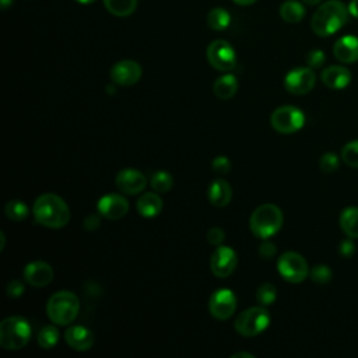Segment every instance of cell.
I'll return each instance as SVG.
<instances>
[{
	"mask_svg": "<svg viewBox=\"0 0 358 358\" xmlns=\"http://www.w3.org/2000/svg\"><path fill=\"white\" fill-rule=\"evenodd\" d=\"M32 214L35 221L46 228H63L70 221L67 203L55 193H43L34 201Z\"/></svg>",
	"mask_w": 358,
	"mask_h": 358,
	"instance_id": "1",
	"label": "cell"
},
{
	"mask_svg": "<svg viewBox=\"0 0 358 358\" xmlns=\"http://www.w3.org/2000/svg\"><path fill=\"white\" fill-rule=\"evenodd\" d=\"M348 7L340 0H327L320 4L312 15L310 28L322 38L338 32L348 20Z\"/></svg>",
	"mask_w": 358,
	"mask_h": 358,
	"instance_id": "2",
	"label": "cell"
},
{
	"mask_svg": "<svg viewBox=\"0 0 358 358\" xmlns=\"http://www.w3.org/2000/svg\"><path fill=\"white\" fill-rule=\"evenodd\" d=\"M284 222L282 211L278 206L264 203L253 210L249 218V227L255 236L260 239H268L275 235Z\"/></svg>",
	"mask_w": 358,
	"mask_h": 358,
	"instance_id": "3",
	"label": "cell"
},
{
	"mask_svg": "<svg viewBox=\"0 0 358 358\" xmlns=\"http://www.w3.org/2000/svg\"><path fill=\"white\" fill-rule=\"evenodd\" d=\"M80 301L78 296L67 289L55 292L46 303V313L52 323L59 326L71 324L78 316Z\"/></svg>",
	"mask_w": 358,
	"mask_h": 358,
	"instance_id": "4",
	"label": "cell"
},
{
	"mask_svg": "<svg viewBox=\"0 0 358 358\" xmlns=\"http://www.w3.org/2000/svg\"><path fill=\"white\" fill-rule=\"evenodd\" d=\"M32 329L22 316H8L0 323V345L6 350H21L31 340Z\"/></svg>",
	"mask_w": 358,
	"mask_h": 358,
	"instance_id": "5",
	"label": "cell"
},
{
	"mask_svg": "<svg viewBox=\"0 0 358 358\" xmlns=\"http://www.w3.org/2000/svg\"><path fill=\"white\" fill-rule=\"evenodd\" d=\"M271 317L266 306H252L242 310L234 323V329L243 337H255L270 326Z\"/></svg>",
	"mask_w": 358,
	"mask_h": 358,
	"instance_id": "6",
	"label": "cell"
},
{
	"mask_svg": "<svg viewBox=\"0 0 358 358\" xmlns=\"http://www.w3.org/2000/svg\"><path fill=\"white\" fill-rule=\"evenodd\" d=\"M270 123L275 131L281 134H292L303 127L305 115L294 105H282L273 110Z\"/></svg>",
	"mask_w": 358,
	"mask_h": 358,
	"instance_id": "7",
	"label": "cell"
},
{
	"mask_svg": "<svg viewBox=\"0 0 358 358\" xmlns=\"http://www.w3.org/2000/svg\"><path fill=\"white\" fill-rule=\"evenodd\" d=\"M309 270L305 257L296 252H284L277 260L278 274L292 284L302 282L309 275Z\"/></svg>",
	"mask_w": 358,
	"mask_h": 358,
	"instance_id": "8",
	"label": "cell"
},
{
	"mask_svg": "<svg viewBox=\"0 0 358 358\" xmlns=\"http://www.w3.org/2000/svg\"><path fill=\"white\" fill-rule=\"evenodd\" d=\"M210 66L218 71H231L236 64V52L232 45L224 39L213 41L206 52Z\"/></svg>",
	"mask_w": 358,
	"mask_h": 358,
	"instance_id": "9",
	"label": "cell"
},
{
	"mask_svg": "<svg viewBox=\"0 0 358 358\" xmlns=\"http://www.w3.org/2000/svg\"><path fill=\"white\" fill-rule=\"evenodd\" d=\"M236 309V295L229 288L215 289L208 299V312L217 320L229 319Z\"/></svg>",
	"mask_w": 358,
	"mask_h": 358,
	"instance_id": "10",
	"label": "cell"
},
{
	"mask_svg": "<svg viewBox=\"0 0 358 358\" xmlns=\"http://www.w3.org/2000/svg\"><path fill=\"white\" fill-rule=\"evenodd\" d=\"M316 74L310 67H295L284 77V87L289 94L305 95L313 90Z\"/></svg>",
	"mask_w": 358,
	"mask_h": 358,
	"instance_id": "11",
	"label": "cell"
},
{
	"mask_svg": "<svg viewBox=\"0 0 358 358\" xmlns=\"http://www.w3.org/2000/svg\"><path fill=\"white\" fill-rule=\"evenodd\" d=\"M238 264V255L236 252L225 245L215 246L214 252L210 257V270L218 278L229 277Z\"/></svg>",
	"mask_w": 358,
	"mask_h": 358,
	"instance_id": "12",
	"label": "cell"
},
{
	"mask_svg": "<svg viewBox=\"0 0 358 358\" xmlns=\"http://www.w3.org/2000/svg\"><path fill=\"white\" fill-rule=\"evenodd\" d=\"M96 211L106 220H120L129 211V201L123 194L108 193L103 194L96 203Z\"/></svg>",
	"mask_w": 358,
	"mask_h": 358,
	"instance_id": "13",
	"label": "cell"
},
{
	"mask_svg": "<svg viewBox=\"0 0 358 358\" xmlns=\"http://www.w3.org/2000/svg\"><path fill=\"white\" fill-rule=\"evenodd\" d=\"M115 186L123 194L134 196L141 193L147 186V179L138 169L124 168L120 169L115 178Z\"/></svg>",
	"mask_w": 358,
	"mask_h": 358,
	"instance_id": "14",
	"label": "cell"
},
{
	"mask_svg": "<svg viewBox=\"0 0 358 358\" xmlns=\"http://www.w3.org/2000/svg\"><path fill=\"white\" fill-rule=\"evenodd\" d=\"M143 70L141 66L130 59L120 60L115 63L110 69V78L115 84L122 85V87H130L138 83L141 78Z\"/></svg>",
	"mask_w": 358,
	"mask_h": 358,
	"instance_id": "15",
	"label": "cell"
},
{
	"mask_svg": "<svg viewBox=\"0 0 358 358\" xmlns=\"http://www.w3.org/2000/svg\"><path fill=\"white\" fill-rule=\"evenodd\" d=\"M22 275H24L25 282L29 284L31 287L42 288L52 282L55 273L49 263L36 260V262H31L25 266Z\"/></svg>",
	"mask_w": 358,
	"mask_h": 358,
	"instance_id": "16",
	"label": "cell"
},
{
	"mask_svg": "<svg viewBox=\"0 0 358 358\" xmlns=\"http://www.w3.org/2000/svg\"><path fill=\"white\" fill-rule=\"evenodd\" d=\"M64 340L74 351H88L94 345V333L85 326L73 324L64 331Z\"/></svg>",
	"mask_w": 358,
	"mask_h": 358,
	"instance_id": "17",
	"label": "cell"
},
{
	"mask_svg": "<svg viewBox=\"0 0 358 358\" xmlns=\"http://www.w3.org/2000/svg\"><path fill=\"white\" fill-rule=\"evenodd\" d=\"M333 55L341 63L358 62V36L344 35L338 38L333 46Z\"/></svg>",
	"mask_w": 358,
	"mask_h": 358,
	"instance_id": "18",
	"label": "cell"
},
{
	"mask_svg": "<svg viewBox=\"0 0 358 358\" xmlns=\"http://www.w3.org/2000/svg\"><path fill=\"white\" fill-rule=\"evenodd\" d=\"M322 83L330 90H343L351 81V73L343 66H329L320 73Z\"/></svg>",
	"mask_w": 358,
	"mask_h": 358,
	"instance_id": "19",
	"label": "cell"
},
{
	"mask_svg": "<svg viewBox=\"0 0 358 358\" xmlns=\"http://www.w3.org/2000/svg\"><path fill=\"white\" fill-rule=\"evenodd\" d=\"M208 201L214 206V207H225L229 204L231 199H232V187L231 185L225 180V179H214L210 186H208Z\"/></svg>",
	"mask_w": 358,
	"mask_h": 358,
	"instance_id": "20",
	"label": "cell"
},
{
	"mask_svg": "<svg viewBox=\"0 0 358 358\" xmlns=\"http://www.w3.org/2000/svg\"><path fill=\"white\" fill-rule=\"evenodd\" d=\"M136 207H137V213L141 217H144V218H154V217H157L162 211L164 203H162V199H161L159 193H157L154 190V192L143 193L138 197V200L136 203Z\"/></svg>",
	"mask_w": 358,
	"mask_h": 358,
	"instance_id": "21",
	"label": "cell"
},
{
	"mask_svg": "<svg viewBox=\"0 0 358 358\" xmlns=\"http://www.w3.org/2000/svg\"><path fill=\"white\" fill-rule=\"evenodd\" d=\"M238 91V80L234 74H222L213 84L214 95L221 101L231 99Z\"/></svg>",
	"mask_w": 358,
	"mask_h": 358,
	"instance_id": "22",
	"label": "cell"
},
{
	"mask_svg": "<svg viewBox=\"0 0 358 358\" xmlns=\"http://www.w3.org/2000/svg\"><path fill=\"white\" fill-rule=\"evenodd\" d=\"M340 228L348 238H358V207H347L341 211Z\"/></svg>",
	"mask_w": 358,
	"mask_h": 358,
	"instance_id": "23",
	"label": "cell"
},
{
	"mask_svg": "<svg viewBox=\"0 0 358 358\" xmlns=\"http://www.w3.org/2000/svg\"><path fill=\"white\" fill-rule=\"evenodd\" d=\"M305 7L296 0H287L280 7V17L288 24H296L305 17Z\"/></svg>",
	"mask_w": 358,
	"mask_h": 358,
	"instance_id": "24",
	"label": "cell"
},
{
	"mask_svg": "<svg viewBox=\"0 0 358 358\" xmlns=\"http://www.w3.org/2000/svg\"><path fill=\"white\" fill-rule=\"evenodd\" d=\"M105 8L116 17H129L137 7V0H103Z\"/></svg>",
	"mask_w": 358,
	"mask_h": 358,
	"instance_id": "25",
	"label": "cell"
},
{
	"mask_svg": "<svg viewBox=\"0 0 358 358\" xmlns=\"http://www.w3.org/2000/svg\"><path fill=\"white\" fill-rule=\"evenodd\" d=\"M207 24L214 31H224L231 24V15L225 8L215 7L207 14Z\"/></svg>",
	"mask_w": 358,
	"mask_h": 358,
	"instance_id": "26",
	"label": "cell"
},
{
	"mask_svg": "<svg viewBox=\"0 0 358 358\" xmlns=\"http://www.w3.org/2000/svg\"><path fill=\"white\" fill-rule=\"evenodd\" d=\"M36 340H38V344L41 348L43 350H52L59 343V330L57 327L53 324H48V326H43L38 336H36Z\"/></svg>",
	"mask_w": 358,
	"mask_h": 358,
	"instance_id": "27",
	"label": "cell"
},
{
	"mask_svg": "<svg viewBox=\"0 0 358 358\" xmlns=\"http://www.w3.org/2000/svg\"><path fill=\"white\" fill-rule=\"evenodd\" d=\"M4 213H6L8 220L20 222V221H24L28 217L29 208H28V206L22 200L14 199V200H8L6 203Z\"/></svg>",
	"mask_w": 358,
	"mask_h": 358,
	"instance_id": "28",
	"label": "cell"
},
{
	"mask_svg": "<svg viewBox=\"0 0 358 358\" xmlns=\"http://www.w3.org/2000/svg\"><path fill=\"white\" fill-rule=\"evenodd\" d=\"M150 183L152 190H155L157 193H166L173 186V178L166 171H157L155 173H152Z\"/></svg>",
	"mask_w": 358,
	"mask_h": 358,
	"instance_id": "29",
	"label": "cell"
},
{
	"mask_svg": "<svg viewBox=\"0 0 358 358\" xmlns=\"http://www.w3.org/2000/svg\"><path fill=\"white\" fill-rule=\"evenodd\" d=\"M277 299V288L271 282H263L256 289V301L262 306H270Z\"/></svg>",
	"mask_w": 358,
	"mask_h": 358,
	"instance_id": "30",
	"label": "cell"
},
{
	"mask_svg": "<svg viewBox=\"0 0 358 358\" xmlns=\"http://www.w3.org/2000/svg\"><path fill=\"white\" fill-rule=\"evenodd\" d=\"M341 159L350 168H358V140L348 141L341 150Z\"/></svg>",
	"mask_w": 358,
	"mask_h": 358,
	"instance_id": "31",
	"label": "cell"
},
{
	"mask_svg": "<svg viewBox=\"0 0 358 358\" xmlns=\"http://www.w3.org/2000/svg\"><path fill=\"white\" fill-rule=\"evenodd\" d=\"M331 270L324 264H317L309 270V277L316 284H327L331 280Z\"/></svg>",
	"mask_w": 358,
	"mask_h": 358,
	"instance_id": "32",
	"label": "cell"
},
{
	"mask_svg": "<svg viewBox=\"0 0 358 358\" xmlns=\"http://www.w3.org/2000/svg\"><path fill=\"white\" fill-rule=\"evenodd\" d=\"M340 158L334 152H326L320 157L319 165L323 172H334L338 168Z\"/></svg>",
	"mask_w": 358,
	"mask_h": 358,
	"instance_id": "33",
	"label": "cell"
},
{
	"mask_svg": "<svg viewBox=\"0 0 358 358\" xmlns=\"http://www.w3.org/2000/svg\"><path fill=\"white\" fill-rule=\"evenodd\" d=\"M326 62V55L320 49H312L306 55V64L310 69H320Z\"/></svg>",
	"mask_w": 358,
	"mask_h": 358,
	"instance_id": "34",
	"label": "cell"
},
{
	"mask_svg": "<svg viewBox=\"0 0 358 358\" xmlns=\"http://www.w3.org/2000/svg\"><path fill=\"white\" fill-rule=\"evenodd\" d=\"M211 169L218 175H227L231 171V161L225 155H217L211 161Z\"/></svg>",
	"mask_w": 358,
	"mask_h": 358,
	"instance_id": "35",
	"label": "cell"
},
{
	"mask_svg": "<svg viewBox=\"0 0 358 358\" xmlns=\"http://www.w3.org/2000/svg\"><path fill=\"white\" fill-rule=\"evenodd\" d=\"M224 239H225V232L220 227H213V228L208 229L207 241H208L210 245L220 246V245H222Z\"/></svg>",
	"mask_w": 358,
	"mask_h": 358,
	"instance_id": "36",
	"label": "cell"
},
{
	"mask_svg": "<svg viewBox=\"0 0 358 358\" xmlns=\"http://www.w3.org/2000/svg\"><path fill=\"white\" fill-rule=\"evenodd\" d=\"M6 291H7V296H10V298H20L24 294L25 287H24L21 280L14 278V280L8 281Z\"/></svg>",
	"mask_w": 358,
	"mask_h": 358,
	"instance_id": "37",
	"label": "cell"
},
{
	"mask_svg": "<svg viewBox=\"0 0 358 358\" xmlns=\"http://www.w3.org/2000/svg\"><path fill=\"white\" fill-rule=\"evenodd\" d=\"M259 255L263 257V259H271L275 256L277 253V248L273 242H270L268 239H263V242L260 243L259 246Z\"/></svg>",
	"mask_w": 358,
	"mask_h": 358,
	"instance_id": "38",
	"label": "cell"
},
{
	"mask_svg": "<svg viewBox=\"0 0 358 358\" xmlns=\"http://www.w3.org/2000/svg\"><path fill=\"white\" fill-rule=\"evenodd\" d=\"M340 253L344 256V257H350V256H352L354 255V252H355V248H354V243L351 242V241H348V239H345V241H343L341 243H340Z\"/></svg>",
	"mask_w": 358,
	"mask_h": 358,
	"instance_id": "39",
	"label": "cell"
},
{
	"mask_svg": "<svg viewBox=\"0 0 358 358\" xmlns=\"http://www.w3.org/2000/svg\"><path fill=\"white\" fill-rule=\"evenodd\" d=\"M99 215H101L99 213H98V214H91V215H88V217L84 220V227H85L87 229H95V228H98L99 224H101Z\"/></svg>",
	"mask_w": 358,
	"mask_h": 358,
	"instance_id": "40",
	"label": "cell"
},
{
	"mask_svg": "<svg viewBox=\"0 0 358 358\" xmlns=\"http://www.w3.org/2000/svg\"><path fill=\"white\" fill-rule=\"evenodd\" d=\"M347 7H348V13H350V15L358 20V0H351V1L348 3V6H347Z\"/></svg>",
	"mask_w": 358,
	"mask_h": 358,
	"instance_id": "41",
	"label": "cell"
},
{
	"mask_svg": "<svg viewBox=\"0 0 358 358\" xmlns=\"http://www.w3.org/2000/svg\"><path fill=\"white\" fill-rule=\"evenodd\" d=\"M232 1L236 3V4H239V6H250V4L256 3L257 0H232Z\"/></svg>",
	"mask_w": 358,
	"mask_h": 358,
	"instance_id": "42",
	"label": "cell"
},
{
	"mask_svg": "<svg viewBox=\"0 0 358 358\" xmlns=\"http://www.w3.org/2000/svg\"><path fill=\"white\" fill-rule=\"evenodd\" d=\"M232 358H239V357H248V358H253L255 355L253 354H249V352H235L231 355Z\"/></svg>",
	"mask_w": 358,
	"mask_h": 358,
	"instance_id": "43",
	"label": "cell"
},
{
	"mask_svg": "<svg viewBox=\"0 0 358 358\" xmlns=\"http://www.w3.org/2000/svg\"><path fill=\"white\" fill-rule=\"evenodd\" d=\"M13 4V0H1V8L6 10Z\"/></svg>",
	"mask_w": 358,
	"mask_h": 358,
	"instance_id": "44",
	"label": "cell"
},
{
	"mask_svg": "<svg viewBox=\"0 0 358 358\" xmlns=\"http://www.w3.org/2000/svg\"><path fill=\"white\" fill-rule=\"evenodd\" d=\"M305 4H308V6H316V4H319L322 0H302Z\"/></svg>",
	"mask_w": 358,
	"mask_h": 358,
	"instance_id": "45",
	"label": "cell"
},
{
	"mask_svg": "<svg viewBox=\"0 0 358 358\" xmlns=\"http://www.w3.org/2000/svg\"><path fill=\"white\" fill-rule=\"evenodd\" d=\"M0 239H1L0 250H3V249H4V246H6V236H4V234H3V232H0Z\"/></svg>",
	"mask_w": 358,
	"mask_h": 358,
	"instance_id": "46",
	"label": "cell"
},
{
	"mask_svg": "<svg viewBox=\"0 0 358 358\" xmlns=\"http://www.w3.org/2000/svg\"><path fill=\"white\" fill-rule=\"evenodd\" d=\"M77 1L81 4H90V3H94L95 0H77Z\"/></svg>",
	"mask_w": 358,
	"mask_h": 358,
	"instance_id": "47",
	"label": "cell"
}]
</instances>
